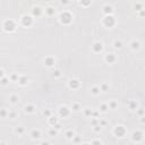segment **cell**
Masks as SVG:
<instances>
[{"mask_svg": "<svg viewBox=\"0 0 145 145\" xmlns=\"http://www.w3.org/2000/svg\"><path fill=\"white\" fill-rule=\"evenodd\" d=\"M113 47H115L116 49H120V48L123 47V42L121 41H115L113 42Z\"/></svg>", "mask_w": 145, "mask_h": 145, "instance_id": "cell-26", "label": "cell"}, {"mask_svg": "<svg viewBox=\"0 0 145 145\" xmlns=\"http://www.w3.org/2000/svg\"><path fill=\"white\" fill-rule=\"evenodd\" d=\"M100 125H101V126H106V125H107V121H106V120H101V121H100Z\"/></svg>", "mask_w": 145, "mask_h": 145, "instance_id": "cell-48", "label": "cell"}, {"mask_svg": "<svg viewBox=\"0 0 145 145\" xmlns=\"http://www.w3.org/2000/svg\"><path fill=\"white\" fill-rule=\"evenodd\" d=\"M84 115H85L86 117H92V110L91 109H85V110H84Z\"/></svg>", "mask_w": 145, "mask_h": 145, "instance_id": "cell-31", "label": "cell"}, {"mask_svg": "<svg viewBox=\"0 0 145 145\" xmlns=\"http://www.w3.org/2000/svg\"><path fill=\"white\" fill-rule=\"evenodd\" d=\"M103 12L106 14V16L112 15V12H113V8H112V6H110V5H106V6L103 7Z\"/></svg>", "mask_w": 145, "mask_h": 145, "instance_id": "cell-13", "label": "cell"}, {"mask_svg": "<svg viewBox=\"0 0 145 145\" xmlns=\"http://www.w3.org/2000/svg\"><path fill=\"white\" fill-rule=\"evenodd\" d=\"M137 107H138V104L135 100H132L129 102V109L130 110H137Z\"/></svg>", "mask_w": 145, "mask_h": 145, "instance_id": "cell-18", "label": "cell"}, {"mask_svg": "<svg viewBox=\"0 0 145 145\" xmlns=\"http://www.w3.org/2000/svg\"><path fill=\"white\" fill-rule=\"evenodd\" d=\"M73 141H74L75 143H79L81 142V137H79V136H76V137L73 138Z\"/></svg>", "mask_w": 145, "mask_h": 145, "instance_id": "cell-43", "label": "cell"}, {"mask_svg": "<svg viewBox=\"0 0 145 145\" xmlns=\"http://www.w3.org/2000/svg\"><path fill=\"white\" fill-rule=\"evenodd\" d=\"M79 85H81V84H79V81H78V79H76V78H73V79L69 81V87L73 89V90L78 89Z\"/></svg>", "mask_w": 145, "mask_h": 145, "instance_id": "cell-10", "label": "cell"}, {"mask_svg": "<svg viewBox=\"0 0 145 145\" xmlns=\"http://www.w3.org/2000/svg\"><path fill=\"white\" fill-rule=\"evenodd\" d=\"M6 115H7L6 110H5V109H1V117H2V118H5V117H6Z\"/></svg>", "mask_w": 145, "mask_h": 145, "instance_id": "cell-45", "label": "cell"}, {"mask_svg": "<svg viewBox=\"0 0 145 145\" xmlns=\"http://www.w3.org/2000/svg\"><path fill=\"white\" fill-rule=\"evenodd\" d=\"M130 48L133 50H140V48H141V43H140V41H136V40H134V41H132L130 42Z\"/></svg>", "mask_w": 145, "mask_h": 145, "instance_id": "cell-14", "label": "cell"}, {"mask_svg": "<svg viewBox=\"0 0 145 145\" xmlns=\"http://www.w3.org/2000/svg\"><path fill=\"white\" fill-rule=\"evenodd\" d=\"M141 123H142V124H145V116L141 117Z\"/></svg>", "mask_w": 145, "mask_h": 145, "instance_id": "cell-49", "label": "cell"}, {"mask_svg": "<svg viewBox=\"0 0 145 145\" xmlns=\"http://www.w3.org/2000/svg\"><path fill=\"white\" fill-rule=\"evenodd\" d=\"M49 124L50 125H52V126H54L56 125V124H58V118H57L56 116H51V117H50L49 118Z\"/></svg>", "mask_w": 145, "mask_h": 145, "instance_id": "cell-21", "label": "cell"}, {"mask_svg": "<svg viewBox=\"0 0 145 145\" xmlns=\"http://www.w3.org/2000/svg\"><path fill=\"white\" fill-rule=\"evenodd\" d=\"M35 111V107L33 106V104H27L26 107H25V112L27 113H33Z\"/></svg>", "mask_w": 145, "mask_h": 145, "instance_id": "cell-16", "label": "cell"}, {"mask_svg": "<svg viewBox=\"0 0 145 145\" xmlns=\"http://www.w3.org/2000/svg\"><path fill=\"white\" fill-rule=\"evenodd\" d=\"M53 75H54L56 77H59V76H60V71L58 70V69H56V70L53 71Z\"/></svg>", "mask_w": 145, "mask_h": 145, "instance_id": "cell-42", "label": "cell"}, {"mask_svg": "<svg viewBox=\"0 0 145 145\" xmlns=\"http://www.w3.org/2000/svg\"><path fill=\"white\" fill-rule=\"evenodd\" d=\"M32 15L33 17H40V16L42 15V8L41 7H34L32 9Z\"/></svg>", "mask_w": 145, "mask_h": 145, "instance_id": "cell-11", "label": "cell"}, {"mask_svg": "<svg viewBox=\"0 0 145 145\" xmlns=\"http://www.w3.org/2000/svg\"><path fill=\"white\" fill-rule=\"evenodd\" d=\"M69 115H70V110H69L68 107L61 106L59 108V116H60V117H62V118H66V117H68Z\"/></svg>", "mask_w": 145, "mask_h": 145, "instance_id": "cell-7", "label": "cell"}, {"mask_svg": "<svg viewBox=\"0 0 145 145\" xmlns=\"http://www.w3.org/2000/svg\"><path fill=\"white\" fill-rule=\"evenodd\" d=\"M113 134H115L117 137H124L126 134V129L124 126H117V127H115V129H113Z\"/></svg>", "mask_w": 145, "mask_h": 145, "instance_id": "cell-4", "label": "cell"}, {"mask_svg": "<svg viewBox=\"0 0 145 145\" xmlns=\"http://www.w3.org/2000/svg\"><path fill=\"white\" fill-rule=\"evenodd\" d=\"M91 124L93 126H98V125H100V121H98V119H96V118H93V119H92V121H91Z\"/></svg>", "mask_w": 145, "mask_h": 145, "instance_id": "cell-37", "label": "cell"}, {"mask_svg": "<svg viewBox=\"0 0 145 145\" xmlns=\"http://www.w3.org/2000/svg\"><path fill=\"white\" fill-rule=\"evenodd\" d=\"M137 115L141 116V117L145 116V110H143V109H140V110H137Z\"/></svg>", "mask_w": 145, "mask_h": 145, "instance_id": "cell-38", "label": "cell"}, {"mask_svg": "<svg viewBox=\"0 0 145 145\" xmlns=\"http://www.w3.org/2000/svg\"><path fill=\"white\" fill-rule=\"evenodd\" d=\"M65 136H66L68 140H73V138L75 137V133L73 132V130H67L66 134H65Z\"/></svg>", "mask_w": 145, "mask_h": 145, "instance_id": "cell-20", "label": "cell"}, {"mask_svg": "<svg viewBox=\"0 0 145 145\" xmlns=\"http://www.w3.org/2000/svg\"><path fill=\"white\" fill-rule=\"evenodd\" d=\"M57 134H58V130L56 129V128H52V129L49 130V135L52 136V137H54V136H57Z\"/></svg>", "mask_w": 145, "mask_h": 145, "instance_id": "cell-27", "label": "cell"}, {"mask_svg": "<svg viewBox=\"0 0 145 145\" xmlns=\"http://www.w3.org/2000/svg\"><path fill=\"white\" fill-rule=\"evenodd\" d=\"M79 5L84 6V7H87V6L91 5V1H81V2H79Z\"/></svg>", "mask_w": 145, "mask_h": 145, "instance_id": "cell-36", "label": "cell"}, {"mask_svg": "<svg viewBox=\"0 0 145 145\" xmlns=\"http://www.w3.org/2000/svg\"><path fill=\"white\" fill-rule=\"evenodd\" d=\"M100 90H101V91H108L109 85H107V84H102V85L100 86Z\"/></svg>", "mask_w": 145, "mask_h": 145, "instance_id": "cell-34", "label": "cell"}, {"mask_svg": "<svg viewBox=\"0 0 145 145\" xmlns=\"http://www.w3.org/2000/svg\"><path fill=\"white\" fill-rule=\"evenodd\" d=\"M8 117H9V118H15L16 113L15 112H9V113H8Z\"/></svg>", "mask_w": 145, "mask_h": 145, "instance_id": "cell-44", "label": "cell"}, {"mask_svg": "<svg viewBox=\"0 0 145 145\" xmlns=\"http://www.w3.org/2000/svg\"><path fill=\"white\" fill-rule=\"evenodd\" d=\"M41 145H50V143L49 142H42Z\"/></svg>", "mask_w": 145, "mask_h": 145, "instance_id": "cell-51", "label": "cell"}, {"mask_svg": "<svg viewBox=\"0 0 145 145\" xmlns=\"http://www.w3.org/2000/svg\"><path fill=\"white\" fill-rule=\"evenodd\" d=\"M116 56L113 53H108V54H106V61L108 62V64H113V62L116 61Z\"/></svg>", "mask_w": 145, "mask_h": 145, "instance_id": "cell-12", "label": "cell"}, {"mask_svg": "<svg viewBox=\"0 0 145 145\" xmlns=\"http://www.w3.org/2000/svg\"><path fill=\"white\" fill-rule=\"evenodd\" d=\"M102 23H103V25L106 27H112V26H115V24H116V19H115V17H113L112 15L104 16Z\"/></svg>", "mask_w": 145, "mask_h": 145, "instance_id": "cell-3", "label": "cell"}, {"mask_svg": "<svg viewBox=\"0 0 145 145\" xmlns=\"http://www.w3.org/2000/svg\"><path fill=\"white\" fill-rule=\"evenodd\" d=\"M18 100H19V99H18V95H16V94H12V95L9 96V101L11 103H17Z\"/></svg>", "mask_w": 145, "mask_h": 145, "instance_id": "cell-22", "label": "cell"}, {"mask_svg": "<svg viewBox=\"0 0 145 145\" xmlns=\"http://www.w3.org/2000/svg\"><path fill=\"white\" fill-rule=\"evenodd\" d=\"M143 137H144V134H143L141 130H135V132L132 134V140L136 143L141 142V141L143 140Z\"/></svg>", "mask_w": 145, "mask_h": 145, "instance_id": "cell-5", "label": "cell"}, {"mask_svg": "<svg viewBox=\"0 0 145 145\" xmlns=\"http://www.w3.org/2000/svg\"><path fill=\"white\" fill-rule=\"evenodd\" d=\"M134 8H135V9L137 10L138 12H140L141 10H143V3H141V2H136V3H135V6H134Z\"/></svg>", "mask_w": 145, "mask_h": 145, "instance_id": "cell-25", "label": "cell"}, {"mask_svg": "<svg viewBox=\"0 0 145 145\" xmlns=\"http://www.w3.org/2000/svg\"><path fill=\"white\" fill-rule=\"evenodd\" d=\"M43 116H44L45 118H50V117H51V111H50L49 109H45V110H43Z\"/></svg>", "mask_w": 145, "mask_h": 145, "instance_id": "cell-28", "label": "cell"}, {"mask_svg": "<svg viewBox=\"0 0 145 145\" xmlns=\"http://www.w3.org/2000/svg\"><path fill=\"white\" fill-rule=\"evenodd\" d=\"M108 106H109V108H110V109H116L117 107H118V103H117L116 101H111Z\"/></svg>", "mask_w": 145, "mask_h": 145, "instance_id": "cell-29", "label": "cell"}, {"mask_svg": "<svg viewBox=\"0 0 145 145\" xmlns=\"http://www.w3.org/2000/svg\"><path fill=\"white\" fill-rule=\"evenodd\" d=\"M8 82H9V78H7V77H2V78H1V84H2V85H7Z\"/></svg>", "mask_w": 145, "mask_h": 145, "instance_id": "cell-35", "label": "cell"}, {"mask_svg": "<svg viewBox=\"0 0 145 145\" xmlns=\"http://www.w3.org/2000/svg\"><path fill=\"white\" fill-rule=\"evenodd\" d=\"M140 16H141V17H145V9L141 10V11H140Z\"/></svg>", "mask_w": 145, "mask_h": 145, "instance_id": "cell-47", "label": "cell"}, {"mask_svg": "<svg viewBox=\"0 0 145 145\" xmlns=\"http://www.w3.org/2000/svg\"><path fill=\"white\" fill-rule=\"evenodd\" d=\"M92 50L94 52H96V53H99V52H101L103 50V45H102L101 42H94L93 45H92Z\"/></svg>", "mask_w": 145, "mask_h": 145, "instance_id": "cell-8", "label": "cell"}, {"mask_svg": "<svg viewBox=\"0 0 145 145\" xmlns=\"http://www.w3.org/2000/svg\"><path fill=\"white\" fill-rule=\"evenodd\" d=\"M22 24L26 27H30L33 24V17L30 15H24L22 17Z\"/></svg>", "mask_w": 145, "mask_h": 145, "instance_id": "cell-6", "label": "cell"}, {"mask_svg": "<svg viewBox=\"0 0 145 145\" xmlns=\"http://www.w3.org/2000/svg\"><path fill=\"white\" fill-rule=\"evenodd\" d=\"M108 109H109V106L107 103H102L100 106V111H101V112H106Z\"/></svg>", "mask_w": 145, "mask_h": 145, "instance_id": "cell-24", "label": "cell"}, {"mask_svg": "<svg viewBox=\"0 0 145 145\" xmlns=\"http://www.w3.org/2000/svg\"><path fill=\"white\" fill-rule=\"evenodd\" d=\"M54 62H56V59H54L53 57L52 56H48V57H45V59H44V64H45V66H48V67H52L54 65Z\"/></svg>", "mask_w": 145, "mask_h": 145, "instance_id": "cell-9", "label": "cell"}, {"mask_svg": "<svg viewBox=\"0 0 145 145\" xmlns=\"http://www.w3.org/2000/svg\"><path fill=\"white\" fill-rule=\"evenodd\" d=\"M53 128H56L57 130H59V129H61V125H60V124H56V125L53 126Z\"/></svg>", "mask_w": 145, "mask_h": 145, "instance_id": "cell-46", "label": "cell"}, {"mask_svg": "<svg viewBox=\"0 0 145 145\" xmlns=\"http://www.w3.org/2000/svg\"><path fill=\"white\" fill-rule=\"evenodd\" d=\"M59 19H60V23H61V24L68 25V24H70L71 20H73V15H71L69 11L65 10V11H62L61 14H60Z\"/></svg>", "mask_w": 145, "mask_h": 145, "instance_id": "cell-1", "label": "cell"}, {"mask_svg": "<svg viewBox=\"0 0 145 145\" xmlns=\"http://www.w3.org/2000/svg\"><path fill=\"white\" fill-rule=\"evenodd\" d=\"M10 79H11L12 82H16V81L18 82L19 77H18V75H17V74H11V75H10Z\"/></svg>", "mask_w": 145, "mask_h": 145, "instance_id": "cell-30", "label": "cell"}, {"mask_svg": "<svg viewBox=\"0 0 145 145\" xmlns=\"http://www.w3.org/2000/svg\"><path fill=\"white\" fill-rule=\"evenodd\" d=\"M2 27L6 32H12L16 28V24L12 19H6L2 24Z\"/></svg>", "mask_w": 145, "mask_h": 145, "instance_id": "cell-2", "label": "cell"}, {"mask_svg": "<svg viewBox=\"0 0 145 145\" xmlns=\"http://www.w3.org/2000/svg\"><path fill=\"white\" fill-rule=\"evenodd\" d=\"M45 14L48 16H53L56 14V9L53 7H48V8H45Z\"/></svg>", "mask_w": 145, "mask_h": 145, "instance_id": "cell-17", "label": "cell"}, {"mask_svg": "<svg viewBox=\"0 0 145 145\" xmlns=\"http://www.w3.org/2000/svg\"><path fill=\"white\" fill-rule=\"evenodd\" d=\"M98 117H99L98 111H92V118H98Z\"/></svg>", "mask_w": 145, "mask_h": 145, "instance_id": "cell-41", "label": "cell"}, {"mask_svg": "<svg viewBox=\"0 0 145 145\" xmlns=\"http://www.w3.org/2000/svg\"><path fill=\"white\" fill-rule=\"evenodd\" d=\"M24 127H22V126H19V127H17V128H16V129H15V132H16V133H17V134H23V133H24Z\"/></svg>", "mask_w": 145, "mask_h": 145, "instance_id": "cell-32", "label": "cell"}, {"mask_svg": "<svg viewBox=\"0 0 145 145\" xmlns=\"http://www.w3.org/2000/svg\"><path fill=\"white\" fill-rule=\"evenodd\" d=\"M100 87H98V86H93V87H92L91 89V93L92 94H94V95H98L99 93H100Z\"/></svg>", "mask_w": 145, "mask_h": 145, "instance_id": "cell-23", "label": "cell"}, {"mask_svg": "<svg viewBox=\"0 0 145 145\" xmlns=\"http://www.w3.org/2000/svg\"><path fill=\"white\" fill-rule=\"evenodd\" d=\"M60 3H61V5H67V3H69V2H68V1H66V0H61Z\"/></svg>", "mask_w": 145, "mask_h": 145, "instance_id": "cell-50", "label": "cell"}, {"mask_svg": "<svg viewBox=\"0 0 145 145\" xmlns=\"http://www.w3.org/2000/svg\"><path fill=\"white\" fill-rule=\"evenodd\" d=\"M1 145H6V144H5V143H3V142H1Z\"/></svg>", "mask_w": 145, "mask_h": 145, "instance_id": "cell-53", "label": "cell"}, {"mask_svg": "<svg viewBox=\"0 0 145 145\" xmlns=\"http://www.w3.org/2000/svg\"><path fill=\"white\" fill-rule=\"evenodd\" d=\"M101 128H102V126H101V125L94 126V132H96V133H98V132H100V130H101Z\"/></svg>", "mask_w": 145, "mask_h": 145, "instance_id": "cell-40", "label": "cell"}, {"mask_svg": "<svg viewBox=\"0 0 145 145\" xmlns=\"http://www.w3.org/2000/svg\"><path fill=\"white\" fill-rule=\"evenodd\" d=\"M73 110H74V111H79V110H81V106H79L78 103H74V104H73Z\"/></svg>", "mask_w": 145, "mask_h": 145, "instance_id": "cell-33", "label": "cell"}, {"mask_svg": "<svg viewBox=\"0 0 145 145\" xmlns=\"http://www.w3.org/2000/svg\"><path fill=\"white\" fill-rule=\"evenodd\" d=\"M27 82H28V78H27L26 76H20L19 77V79H18V83L20 84V85H26L27 84Z\"/></svg>", "mask_w": 145, "mask_h": 145, "instance_id": "cell-19", "label": "cell"}, {"mask_svg": "<svg viewBox=\"0 0 145 145\" xmlns=\"http://www.w3.org/2000/svg\"><path fill=\"white\" fill-rule=\"evenodd\" d=\"M91 145H102V143H101V141L95 140V141H93V142L91 143Z\"/></svg>", "mask_w": 145, "mask_h": 145, "instance_id": "cell-39", "label": "cell"}, {"mask_svg": "<svg viewBox=\"0 0 145 145\" xmlns=\"http://www.w3.org/2000/svg\"><path fill=\"white\" fill-rule=\"evenodd\" d=\"M83 145H91V144H90V143H84Z\"/></svg>", "mask_w": 145, "mask_h": 145, "instance_id": "cell-52", "label": "cell"}, {"mask_svg": "<svg viewBox=\"0 0 145 145\" xmlns=\"http://www.w3.org/2000/svg\"><path fill=\"white\" fill-rule=\"evenodd\" d=\"M31 136H32V138H34V140H37V138L41 137V132H40L39 129H34V130H32Z\"/></svg>", "mask_w": 145, "mask_h": 145, "instance_id": "cell-15", "label": "cell"}]
</instances>
